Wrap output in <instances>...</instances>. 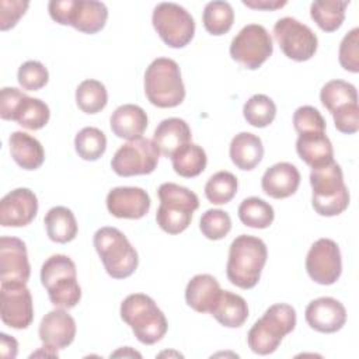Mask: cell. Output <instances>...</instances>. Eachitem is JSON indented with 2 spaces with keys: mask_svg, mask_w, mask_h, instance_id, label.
Segmentation results:
<instances>
[{
  "mask_svg": "<svg viewBox=\"0 0 359 359\" xmlns=\"http://www.w3.org/2000/svg\"><path fill=\"white\" fill-rule=\"evenodd\" d=\"M266 258V245L259 237L250 234L237 236L229 248L227 279L240 289H252L261 278Z\"/></svg>",
  "mask_w": 359,
  "mask_h": 359,
  "instance_id": "cell-1",
  "label": "cell"
},
{
  "mask_svg": "<svg viewBox=\"0 0 359 359\" xmlns=\"http://www.w3.org/2000/svg\"><path fill=\"white\" fill-rule=\"evenodd\" d=\"M121 318L130 327L137 341L144 345L158 342L168 328L164 313L144 293H132L123 299Z\"/></svg>",
  "mask_w": 359,
  "mask_h": 359,
  "instance_id": "cell-2",
  "label": "cell"
},
{
  "mask_svg": "<svg viewBox=\"0 0 359 359\" xmlns=\"http://www.w3.org/2000/svg\"><path fill=\"white\" fill-rule=\"evenodd\" d=\"M41 283L56 309H73L81 299L77 271L73 259L65 254L50 255L41 268Z\"/></svg>",
  "mask_w": 359,
  "mask_h": 359,
  "instance_id": "cell-3",
  "label": "cell"
},
{
  "mask_svg": "<svg viewBox=\"0 0 359 359\" xmlns=\"http://www.w3.org/2000/svg\"><path fill=\"white\" fill-rule=\"evenodd\" d=\"M296 327V310L286 303L269 306L254 323L247 335L250 349L257 355H269L278 349L283 337Z\"/></svg>",
  "mask_w": 359,
  "mask_h": 359,
  "instance_id": "cell-4",
  "label": "cell"
},
{
  "mask_svg": "<svg viewBox=\"0 0 359 359\" xmlns=\"http://www.w3.org/2000/svg\"><path fill=\"white\" fill-rule=\"evenodd\" d=\"M144 93L154 107H178L185 98V87L178 63L170 57L154 59L144 73Z\"/></svg>",
  "mask_w": 359,
  "mask_h": 359,
  "instance_id": "cell-5",
  "label": "cell"
},
{
  "mask_svg": "<svg viewBox=\"0 0 359 359\" xmlns=\"http://www.w3.org/2000/svg\"><path fill=\"white\" fill-rule=\"evenodd\" d=\"M160 206L156 212V222L168 234H180L192 222V213L199 208L195 192L174 182H164L157 191Z\"/></svg>",
  "mask_w": 359,
  "mask_h": 359,
  "instance_id": "cell-6",
  "label": "cell"
},
{
  "mask_svg": "<svg viewBox=\"0 0 359 359\" xmlns=\"http://www.w3.org/2000/svg\"><path fill=\"white\" fill-rule=\"evenodd\" d=\"M97 254L107 273L114 279L129 278L137 268L139 257L126 238L116 227H101L93 238Z\"/></svg>",
  "mask_w": 359,
  "mask_h": 359,
  "instance_id": "cell-7",
  "label": "cell"
},
{
  "mask_svg": "<svg viewBox=\"0 0 359 359\" xmlns=\"http://www.w3.org/2000/svg\"><path fill=\"white\" fill-rule=\"evenodd\" d=\"M50 18L60 25H72L84 34H97L105 27L108 8L95 0H50Z\"/></svg>",
  "mask_w": 359,
  "mask_h": 359,
  "instance_id": "cell-8",
  "label": "cell"
},
{
  "mask_svg": "<svg viewBox=\"0 0 359 359\" xmlns=\"http://www.w3.org/2000/svg\"><path fill=\"white\" fill-rule=\"evenodd\" d=\"M151 22L161 41L174 49L187 46L195 35L194 17L177 3H158L153 10Z\"/></svg>",
  "mask_w": 359,
  "mask_h": 359,
  "instance_id": "cell-9",
  "label": "cell"
},
{
  "mask_svg": "<svg viewBox=\"0 0 359 359\" xmlns=\"http://www.w3.org/2000/svg\"><path fill=\"white\" fill-rule=\"evenodd\" d=\"M272 52V38L266 28L259 24L243 27L230 43V56L250 70L261 67Z\"/></svg>",
  "mask_w": 359,
  "mask_h": 359,
  "instance_id": "cell-10",
  "label": "cell"
},
{
  "mask_svg": "<svg viewBox=\"0 0 359 359\" xmlns=\"http://www.w3.org/2000/svg\"><path fill=\"white\" fill-rule=\"evenodd\" d=\"M160 151L153 140L139 137L122 144L111 160L114 172L119 177L151 174L158 163Z\"/></svg>",
  "mask_w": 359,
  "mask_h": 359,
  "instance_id": "cell-11",
  "label": "cell"
},
{
  "mask_svg": "<svg viewBox=\"0 0 359 359\" xmlns=\"http://www.w3.org/2000/svg\"><path fill=\"white\" fill-rule=\"evenodd\" d=\"M273 36L285 56L292 60L306 62L317 52V35L310 27L293 17L279 18L273 25Z\"/></svg>",
  "mask_w": 359,
  "mask_h": 359,
  "instance_id": "cell-12",
  "label": "cell"
},
{
  "mask_svg": "<svg viewBox=\"0 0 359 359\" xmlns=\"http://www.w3.org/2000/svg\"><path fill=\"white\" fill-rule=\"evenodd\" d=\"M306 271L318 285L335 283L342 272V259L338 244L331 238H318L306 257Z\"/></svg>",
  "mask_w": 359,
  "mask_h": 359,
  "instance_id": "cell-13",
  "label": "cell"
},
{
  "mask_svg": "<svg viewBox=\"0 0 359 359\" xmlns=\"http://www.w3.org/2000/svg\"><path fill=\"white\" fill-rule=\"evenodd\" d=\"M0 316L7 327L28 328L34 320L32 296L25 283H1Z\"/></svg>",
  "mask_w": 359,
  "mask_h": 359,
  "instance_id": "cell-14",
  "label": "cell"
},
{
  "mask_svg": "<svg viewBox=\"0 0 359 359\" xmlns=\"http://www.w3.org/2000/svg\"><path fill=\"white\" fill-rule=\"evenodd\" d=\"M31 275L25 243L17 237L0 238V280L1 283H27Z\"/></svg>",
  "mask_w": 359,
  "mask_h": 359,
  "instance_id": "cell-15",
  "label": "cell"
},
{
  "mask_svg": "<svg viewBox=\"0 0 359 359\" xmlns=\"http://www.w3.org/2000/svg\"><path fill=\"white\" fill-rule=\"evenodd\" d=\"M38 213L36 195L28 188H15L0 201V224L3 227H24Z\"/></svg>",
  "mask_w": 359,
  "mask_h": 359,
  "instance_id": "cell-16",
  "label": "cell"
},
{
  "mask_svg": "<svg viewBox=\"0 0 359 359\" xmlns=\"http://www.w3.org/2000/svg\"><path fill=\"white\" fill-rule=\"evenodd\" d=\"M150 205L149 194L139 187H116L107 195V209L118 219H142Z\"/></svg>",
  "mask_w": 359,
  "mask_h": 359,
  "instance_id": "cell-17",
  "label": "cell"
},
{
  "mask_svg": "<svg viewBox=\"0 0 359 359\" xmlns=\"http://www.w3.org/2000/svg\"><path fill=\"white\" fill-rule=\"evenodd\" d=\"M304 318L314 331L332 334L345 325L346 310L339 300L324 296L314 299L307 304Z\"/></svg>",
  "mask_w": 359,
  "mask_h": 359,
  "instance_id": "cell-18",
  "label": "cell"
},
{
  "mask_svg": "<svg viewBox=\"0 0 359 359\" xmlns=\"http://www.w3.org/2000/svg\"><path fill=\"white\" fill-rule=\"evenodd\" d=\"M43 345L53 349L69 346L76 337V321L65 309H55L43 316L38 330Z\"/></svg>",
  "mask_w": 359,
  "mask_h": 359,
  "instance_id": "cell-19",
  "label": "cell"
},
{
  "mask_svg": "<svg viewBox=\"0 0 359 359\" xmlns=\"http://www.w3.org/2000/svg\"><path fill=\"white\" fill-rule=\"evenodd\" d=\"M300 185V172L292 163L280 161L264 172L261 178L262 191L273 199L292 196Z\"/></svg>",
  "mask_w": 359,
  "mask_h": 359,
  "instance_id": "cell-20",
  "label": "cell"
},
{
  "mask_svg": "<svg viewBox=\"0 0 359 359\" xmlns=\"http://www.w3.org/2000/svg\"><path fill=\"white\" fill-rule=\"evenodd\" d=\"M147 114L142 107L135 104H123L118 107L109 118L112 133L116 137L126 140H135L142 137V135L147 129Z\"/></svg>",
  "mask_w": 359,
  "mask_h": 359,
  "instance_id": "cell-21",
  "label": "cell"
},
{
  "mask_svg": "<svg viewBox=\"0 0 359 359\" xmlns=\"http://www.w3.org/2000/svg\"><path fill=\"white\" fill-rule=\"evenodd\" d=\"M192 133L189 125L181 118L163 119L153 135V142L160 154L170 157L187 143H191Z\"/></svg>",
  "mask_w": 359,
  "mask_h": 359,
  "instance_id": "cell-22",
  "label": "cell"
},
{
  "mask_svg": "<svg viewBox=\"0 0 359 359\" xmlns=\"http://www.w3.org/2000/svg\"><path fill=\"white\" fill-rule=\"evenodd\" d=\"M222 293L217 279L209 273L195 275L185 287L187 304L198 313H210Z\"/></svg>",
  "mask_w": 359,
  "mask_h": 359,
  "instance_id": "cell-23",
  "label": "cell"
},
{
  "mask_svg": "<svg viewBox=\"0 0 359 359\" xmlns=\"http://www.w3.org/2000/svg\"><path fill=\"white\" fill-rule=\"evenodd\" d=\"M13 160L24 170H36L45 161V150L38 139L27 132H13L8 137Z\"/></svg>",
  "mask_w": 359,
  "mask_h": 359,
  "instance_id": "cell-24",
  "label": "cell"
},
{
  "mask_svg": "<svg viewBox=\"0 0 359 359\" xmlns=\"http://www.w3.org/2000/svg\"><path fill=\"white\" fill-rule=\"evenodd\" d=\"M230 158L233 164L244 171L254 170L264 157V146L259 136L251 132H240L230 142Z\"/></svg>",
  "mask_w": 359,
  "mask_h": 359,
  "instance_id": "cell-25",
  "label": "cell"
},
{
  "mask_svg": "<svg viewBox=\"0 0 359 359\" xmlns=\"http://www.w3.org/2000/svg\"><path fill=\"white\" fill-rule=\"evenodd\" d=\"M299 157L311 168L321 167L334 160V149L328 136L324 133H303L296 140Z\"/></svg>",
  "mask_w": 359,
  "mask_h": 359,
  "instance_id": "cell-26",
  "label": "cell"
},
{
  "mask_svg": "<svg viewBox=\"0 0 359 359\" xmlns=\"http://www.w3.org/2000/svg\"><path fill=\"white\" fill-rule=\"evenodd\" d=\"M210 314L223 327L238 328L248 318V304L240 294L230 290H222Z\"/></svg>",
  "mask_w": 359,
  "mask_h": 359,
  "instance_id": "cell-27",
  "label": "cell"
},
{
  "mask_svg": "<svg viewBox=\"0 0 359 359\" xmlns=\"http://www.w3.org/2000/svg\"><path fill=\"white\" fill-rule=\"evenodd\" d=\"M48 237L53 243L66 244L77 236V220L73 212L66 206H53L43 219Z\"/></svg>",
  "mask_w": 359,
  "mask_h": 359,
  "instance_id": "cell-28",
  "label": "cell"
},
{
  "mask_svg": "<svg viewBox=\"0 0 359 359\" xmlns=\"http://www.w3.org/2000/svg\"><path fill=\"white\" fill-rule=\"evenodd\" d=\"M310 185L313 188V198H328L345 188L342 168L337 161H331L321 167L311 168Z\"/></svg>",
  "mask_w": 359,
  "mask_h": 359,
  "instance_id": "cell-29",
  "label": "cell"
},
{
  "mask_svg": "<svg viewBox=\"0 0 359 359\" xmlns=\"http://www.w3.org/2000/svg\"><path fill=\"white\" fill-rule=\"evenodd\" d=\"M174 171L184 178H194L203 172L208 164L205 150L195 143H187L171 156Z\"/></svg>",
  "mask_w": 359,
  "mask_h": 359,
  "instance_id": "cell-30",
  "label": "cell"
},
{
  "mask_svg": "<svg viewBox=\"0 0 359 359\" xmlns=\"http://www.w3.org/2000/svg\"><path fill=\"white\" fill-rule=\"evenodd\" d=\"M348 6L346 0H316L310 6V15L323 31L334 32L342 25Z\"/></svg>",
  "mask_w": 359,
  "mask_h": 359,
  "instance_id": "cell-31",
  "label": "cell"
},
{
  "mask_svg": "<svg viewBox=\"0 0 359 359\" xmlns=\"http://www.w3.org/2000/svg\"><path fill=\"white\" fill-rule=\"evenodd\" d=\"M238 219L247 227L266 229L275 219L273 208L258 196L245 198L238 206Z\"/></svg>",
  "mask_w": 359,
  "mask_h": 359,
  "instance_id": "cell-32",
  "label": "cell"
},
{
  "mask_svg": "<svg viewBox=\"0 0 359 359\" xmlns=\"http://www.w3.org/2000/svg\"><path fill=\"white\" fill-rule=\"evenodd\" d=\"M202 21H203L205 29L209 34L215 36L224 35L233 27L234 10L231 4L227 1H222V0L209 1L203 8Z\"/></svg>",
  "mask_w": 359,
  "mask_h": 359,
  "instance_id": "cell-33",
  "label": "cell"
},
{
  "mask_svg": "<svg viewBox=\"0 0 359 359\" xmlns=\"http://www.w3.org/2000/svg\"><path fill=\"white\" fill-rule=\"evenodd\" d=\"M50 118V111L46 102L39 98H32L25 95L20 102L14 121L25 129L38 130L42 129Z\"/></svg>",
  "mask_w": 359,
  "mask_h": 359,
  "instance_id": "cell-34",
  "label": "cell"
},
{
  "mask_svg": "<svg viewBox=\"0 0 359 359\" xmlns=\"http://www.w3.org/2000/svg\"><path fill=\"white\" fill-rule=\"evenodd\" d=\"M321 104L332 114L334 111L358 102L356 87L344 80H331L325 83L320 91Z\"/></svg>",
  "mask_w": 359,
  "mask_h": 359,
  "instance_id": "cell-35",
  "label": "cell"
},
{
  "mask_svg": "<svg viewBox=\"0 0 359 359\" xmlns=\"http://www.w3.org/2000/svg\"><path fill=\"white\" fill-rule=\"evenodd\" d=\"M76 102L86 114H97L102 111L108 102L105 86L94 79L83 80L76 88Z\"/></svg>",
  "mask_w": 359,
  "mask_h": 359,
  "instance_id": "cell-36",
  "label": "cell"
},
{
  "mask_svg": "<svg viewBox=\"0 0 359 359\" xmlns=\"http://www.w3.org/2000/svg\"><path fill=\"white\" fill-rule=\"evenodd\" d=\"M74 149L83 160L95 161L107 150V137L101 129L86 126L77 132L74 137Z\"/></svg>",
  "mask_w": 359,
  "mask_h": 359,
  "instance_id": "cell-37",
  "label": "cell"
},
{
  "mask_svg": "<svg viewBox=\"0 0 359 359\" xmlns=\"http://www.w3.org/2000/svg\"><path fill=\"white\" fill-rule=\"evenodd\" d=\"M243 115L251 126L265 128L273 122L276 116V105L268 95L254 94L244 104Z\"/></svg>",
  "mask_w": 359,
  "mask_h": 359,
  "instance_id": "cell-38",
  "label": "cell"
},
{
  "mask_svg": "<svg viewBox=\"0 0 359 359\" xmlns=\"http://www.w3.org/2000/svg\"><path fill=\"white\" fill-rule=\"evenodd\" d=\"M238 181L230 171L215 172L205 185V196L213 205L229 203L237 194Z\"/></svg>",
  "mask_w": 359,
  "mask_h": 359,
  "instance_id": "cell-39",
  "label": "cell"
},
{
  "mask_svg": "<svg viewBox=\"0 0 359 359\" xmlns=\"http://www.w3.org/2000/svg\"><path fill=\"white\" fill-rule=\"evenodd\" d=\"M202 234L209 240H222L231 230V219L227 212L222 209H208L199 220Z\"/></svg>",
  "mask_w": 359,
  "mask_h": 359,
  "instance_id": "cell-40",
  "label": "cell"
},
{
  "mask_svg": "<svg viewBox=\"0 0 359 359\" xmlns=\"http://www.w3.org/2000/svg\"><path fill=\"white\" fill-rule=\"evenodd\" d=\"M17 80L24 90L38 91L39 88L46 86L49 80V73L41 62L27 60L18 67Z\"/></svg>",
  "mask_w": 359,
  "mask_h": 359,
  "instance_id": "cell-41",
  "label": "cell"
},
{
  "mask_svg": "<svg viewBox=\"0 0 359 359\" xmlns=\"http://www.w3.org/2000/svg\"><path fill=\"white\" fill-rule=\"evenodd\" d=\"M293 126L299 135L303 133H324L325 119L320 111L311 105L299 107L293 114Z\"/></svg>",
  "mask_w": 359,
  "mask_h": 359,
  "instance_id": "cell-42",
  "label": "cell"
},
{
  "mask_svg": "<svg viewBox=\"0 0 359 359\" xmlns=\"http://www.w3.org/2000/svg\"><path fill=\"white\" fill-rule=\"evenodd\" d=\"M339 65L351 72L358 73L359 72V28H352L341 41L339 45V53H338Z\"/></svg>",
  "mask_w": 359,
  "mask_h": 359,
  "instance_id": "cell-43",
  "label": "cell"
},
{
  "mask_svg": "<svg viewBox=\"0 0 359 359\" xmlns=\"http://www.w3.org/2000/svg\"><path fill=\"white\" fill-rule=\"evenodd\" d=\"M311 205L320 216H327V217L338 216L349 206V191L345 187L338 194L328 198L311 196Z\"/></svg>",
  "mask_w": 359,
  "mask_h": 359,
  "instance_id": "cell-44",
  "label": "cell"
},
{
  "mask_svg": "<svg viewBox=\"0 0 359 359\" xmlns=\"http://www.w3.org/2000/svg\"><path fill=\"white\" fill-rule=\"evenodd\" d=\"M337 130L345 135H353L359 130V105L349 104L332 112Z\"/></svg>",
  "mask_w": 359,
  "mask_h": 359,
  "instance_id": "cell-45",
  "label": "cell"
},
{
  "mask_svg": "<svg viewBox=\"0 0 359 359\" xmlns=\"http://www.w3.org/2000/svg\"><path fill=\"white\" fill-rule=\"evenodd\" d=\"M29 1L21 0H0V29L7 31L18 22L25 14Z\"/></svg>",
  "mask_w": 359,
  "mask_h": 359,
  "instance_id": "cell-46",
  "label": "cell"
},
{
  "mask_svg": "<svg viewBox=\"0 0 359 359\" xmlns=\"http://www.w3.org/2000/svg\"><path fill=\"white\" fill-rule=\"evenodd\" d=\"M27 94L15 87H3L0 91V116L4 121H14L15 111Z\"/></svg>",
  "mask_w": 359,
  "mask_h": 359,
  "instance_id": "cell-47",
  "label": "cell"
},
{
  "mask_svg": "<svg viewBox=\"0 0 359 359\" xmlns=\"http://www.w3.org/2000/svg\"><path fill=\"white\" fill-rule=\"evenodd\" d=\"M18 352V342L15 341V338L1 332L0 334V353L3 358L7 359H14L17 356Z\"/></svg>",
  "mask_w": 359,
  "mask_h": 359,
  "instance_id": "cell-48",
  "label": "cell"
},
{
  "mask_svg": "<svg viewBox=\"0 0 359 359\" xmlns=\"http://www.w3.org/2000/svg\"><path fill=\"white\" fill-rule=\"evenodd\" d=\"M286 0H243V4L255 10H276L286 6Z\"/></svg>",
  "mask_w": 359,
  "mask_h": 359,
  "instance_id": "cell-49",
  "label": "cell"
},
{
  "mask_svg": "<svg viewBox=\"0 0 359 359\" xmlns=\"http://www.w3.org/2000/svg\"><path fill=\"white\" fill-rule=\"evenodd\" d=\"M119 355H123V356L129 355V356H137V358H140V353L136 352V351H132L129 346H125L123 349H119V351L114 352L111 356H119Z\"/></svg>",
  "mask_w": 359,
  "mask_h": 359,
  "instance_id": "cell-50",
  "label": "cell"
}]
</instances>
